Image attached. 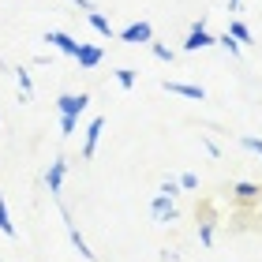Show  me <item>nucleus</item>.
<instances>
[{"label":"nucleus","mask_w":262,"mask_h":262,"mask_svg":"<svg viewBox=\"0 0 262 262\" xmlns=\"http://www.w3.org/2000/svg\"><path fill=\"white\" fill-rule=\"evenodd\" d=\"M60 217H64V229H68V236H71V244H75V251L86 258V262H94V251H90V244L82 240V232L75 229V221H71V213L68 210H60Z\"/></svg>","instance_id":"20e7f679"},{"label":"nucleus","mask_w":262,"mask_h":262,"mask_svg":"<svg viewBox=\"0 0 262 262\" xmlns=\"http://www.w3.org/2000/svg\"><path fill=\"white\" fill-rule=\"evenodd\" d=\"M169 94H180V98H191V101H206V90L195 86V82H172V79H165L161 82Z\"/></svg>","instance_id":"0eeeda50"},{"label":"nucleus","mask_w":262,"mask_h":262,"mask_svg":"<svg viewBox=\"0 0 262 262\" xmlns=\"http://www.w3.org/2000/svg\"><path fill=\"white\" fill-rule=\"evenodd\" d=\"M86 105H90V94H60L56 98L60 116H79V113H86Z\"/></svg>","instance_id":"7ed1b4c3"},{"label":"nucleus","mask_w":262,"mask_h":262,"mask_svg":"<svg viewBox=\"0 0 262 262\" xmlns=\"http://www.w3.org/2000/svg\"><path fill=\"white\" fill-rule=\"evenodd\" d=\"M217 45H221V49H229L232 56H240V41H236V38H229V34H221V38H217Z\"/></svg>","instance_id":"a211bd4d"},{"label":"nucleus","mask_w":262,"mask_h":262,"mask_svg":"<svg viewBox=\"0 0 262 262\" xmlns=\"http://www.w3.org/2000/svg\"><path fill=\"white\" fill-rule=\"evenodd\" d=\"M45 41L56 45V49H60L64 56H71V60H75V53H79V45H82V41L71 38V34H64V30H49V34H45Z\"/></svg>","instance_id":"39448f33"},{"label":"nucleus","mask_w":262,"mask_h":262,"mask_svg":"<svg viewBox=\"0 0 262 262\" xmlns=\"http://www.w3.org/2000/svg\"><path fill=\"white\" fill-rule=\"evenodd\" d=\"M154 56H158L161 64H172V56H176V53L169 49V45H158V41H154Z\"/></svg>","instance_id":"f3484780"},{"label":"nucleus","mask_w":262,"mask_h":262,"mask_svg":"<svg viewBox=\"0 0 262 262\" xmlns=\"http://www.w3.org/2000/svg\"><path fill=\"white\" fill-rule=\"evenodd\" d=\"M101 49H98V45H79V53H75V60H79V68L82 71H94V68H98L101 64Z\"/></svg>","instance_id":"9d476101"},{"label":"nucleus","mask_w":262,"mask_h":262,"mask_svg":"<svg viewBox=\"0 0 262 262\" xmlns=\"http://www.w3.org/2000/svg\"><path fill=\"white\" fill-rule=\"evenodd\" d=\"M64 172H68V161L64 158H56L49 165V172H45V187H49V195H60V187H64Z\"/></svg>","instance_id":"1a4fd4ad"},{"label":"nucleus","mask_w":262,"mask_h":262,"mask_svg":"<svg viewBox=\"0 0 262 262\" xmlns=\"http://www.w3.org/2000/svg\"><path fill=\"white\" fill-rule=\"evenodd\" d=\"M86 19H90V27H94V30H98V34H101V38H105V41H109V38H113V23H109V19H105V15H101V11H86Z\"/></svg>","instance_id":"9b49d317"},{"label":"nucleus","mask_w":262,"mask_h":262,"mask_svg":"<svg viewBox=\"0 0 262 262\" xmlns=\"http://www.w3.org/2000/svg\"><path fill=\"white\" fill-rule=\"evenodd\" d=\"M116 82H120L124 90H131V86H135V71H131V68H120V71H116Z\"/></svg>","instance_id":"2eb2a0df"},{"label":"nucleus","mask_w":262,"mask_h":262,"mask_svg":"<svg viewBox=\"0 0 262 262\" xmlns=\"http://www.w3.org/2000/svg\"><path fill=\"white\" fill-rule=\"evenodd\" d=\"M199 240H202V247H210V244H213V225H210V221H202V229H199Z\"/></svg>","instance_id":"6ab92c4d"},{"label":"nucleus","mask_w":262,"mask_h":262,"mask_svg":"<svg viewBox=\"0 0 262 262\" xmlns=\"http://www.w3.org/2000/svg\"><path fill=\"white\" fill-rule=\"evenodd\" d=\"M75 127H79V116H60V131L64 135H75Z\"/></svg>","instance_id":"aec40b11"},{"label":"nucleus","mask_w":262,"mask_h":262,"mask_svg":"<svg viewBox=\"0 0 262 262\" xmlns=\"http://www.w3.org/2000/svg\"><path fill=\"white\" fill-rule=\"evenodd\" d=\"M232 191H236V199H244V202H255V199L262 195V187H258V184H251V180H244V184H236Z\"/></svg>","instance_id":"f8f14e48"},{"label":"nucleus","mask_w":262,"mask_h":262,"mask_svg":"<svg viewBox=\"0 0 262 262\" xmlns=\"http://www.w3.org/2000/svg\"><path fill=\"white\" fill-rule=\"evenodd\" d=\"M176 184H180V187H187V191H191V187L199 184V176H195V172H184V176H180V180H176Z\"/></svg>","instance_id":"412c9836"},{"label":"nucleus","mask_w":262,"mask_h":262,"mask_svg":"<svg viewBox=\"0 0 262 262\" xmlns=\"http://www.w3.org/2000/svg\"><path fill=\"white\" fill-rule=\"evenodd\" d=\"M101 131H105V116H94L90 127H86V142H82V158H94V154H98V139H101Z\"/></svg>","instance_id":"6e6552de"},{"label":"nucleus","mask_w":262,"mask_h":262,"mask_svg":"<svg viewBox=\"0 0 262 262\" xmlns=\"http://www.w3.org/2000/svg\"><path fill=\"white\" fill-rule=\"evenodd\" d=\"M0 232H4V236H15V225H11V217H8V202H4V195H0Z\"/></svg>","instance_id":"4468645a"},{"label":"nucleus","mask_w":262,"mask_h":262,"mask_svg":"<svg viewBox=\"0 0 262 262\" xmlns=\"http://www.w3.org/2000/svg\"><path fill=\"white\" fill-rule=\"evenodd\" d=\"M240 146H244V150H251V154H258V158H262V139H255V135H244V139H240Z\"/></svg>","instance_id":"dca6fc26"},{"label":"nucleus","mask_w":262,"mask_h":262,"mask_svg":"<svg viewBox=\"0 0 262 262\" xmlns=\"http://www.w3.org/2000/svg\"><path fill=\"white\" fill-rule=\"evenodd\" d=\"M150 213H154V221H158V225L176 221V206H172L169 195H158V199H154V202H150Z\"/></svg>","instance_id":"423d86ee"},{"label":"nucleus","mask_w":262,"mask_h":262,"mask_svg":"<svg viewBox=\"0 0 262 262\" xmlns=\"http://www.w3.org/2000/svg\"><path fill=\"white\" fill-rule=\"evenodd\" d=\"M71 4H79L82 11H94V4H90V0H71Z\"/></svg>","instance_id":"5701e85b"},{"label":"nucleus","mask_w":262,"mask_h":262,"mask_svg":"<svg viewBox=\"0 0 262 262\" xmlns=\"http://www.w3.org/2000/svg\"><path fill=\"white\" fill-rule=\"evenodd\" d=\"M120 41H127V45H150L154 41V27L139 19V23H131V27L120 30Z\"/></svg>","instance_id":"f03ea898"},{"label":"nucleus","mask_w":262,"mask_h":262,"mask_svg":"<svg viewBox=\"0 0 262 262\" xmlns=\"http://www.w3.org/2000/svg\"><path fill=\"white\" fill-rule=\"evenodd\" d=\"M176 191H180V184H176V180H165V184H161V195H169V199H176Z\"/></svg>","instance_id":"4be33fe9"},{"label":"nucleus","mask_w":262,"mask_h":262,"mask_svg":"<svg viewBox=\"0 0 262 262\" xmlns=\"http://www.w3.org/2000/svg\"><path fill=\"white\" fill-rule=\"evenodd\" d=\"M236 8H240V0H229V11H236Z\"/></svg>","instance_id":"b1692460"},{"label":"nucleus","mask_w":262,"mask_h":262,"mask_svg":"<svg viewBox=\"0 0 262 262\" xmlns=\"http://www.w3.org/2000/svg\"><path fill=\"white\" fill-rule=\"evenodd\" d=\"M210 45H217V38H210V34H206V19H199L195 27L187 30L184 49H187V53H199V49H210Z\"/></svg>","instance_id":"f257e3e1"},{"label":"nucleus","mask_w":262,"mask_h":262,"mask_svg":"<svg viewBox=\"0 0 262 262\" xmlns=\"http://www.w3.org/2000/svg\"><path fill=\"white\" fill-rule=\"evenodd\" d=\"M229 38H236V41L244 45V41H251V30H247L240 19H232V23H229Z\"/></svg>","instance_id":"ddd939ff"}]
</instances>
